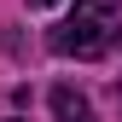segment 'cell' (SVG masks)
Wrapping results in <instances>:
<instances>
[{"mask_svg":"<svg viewBox=\"0 0 122 122\" xmlns=\"http://www.w3.org/2000/svg\"><path fill=\"white\" fill-rule=\"evenodd\" d=\"M116 29H122L116 0H76V12L52 29L47 41H52L58 58H99V52L116 41Z\"/></svg>","mask_w":122,"mask_h":122,"instance_id":"1","label":"cell"},{"mask_svg":"<svg viewBox=\"0 0 122 122\" xmlns=\"http://www.w3.org/2000/svg\"><path fill=\"white\" fill-rule=\"evenodd\" d=\"M52 116L58 122H93V105H87V93H76V87H52Z\"/></svg>","mask_w":122,"mask_h":122,"instance_id":"2","label":"cell"},{"mask_svg":"<svg viewBox=\"0 0 122 122\" xmlns=\"http://www.w3.org/2000/svg\"><path fill=\"white\" fill-rule=\"evenodd\" d=\"M111 99H116V111H122V76H116V87H111Z\"/></svg>","mask_w":122,"mask_h":122,"instance_id":"3","label":"cell"},{"mask_svg":"<svg viewBox=\"0 0 122 122\" xmlns=\"http://www.w3.org/2000/svg\"><path fill=\"white\" fill-rule=\"evenodd\" d=\"M29 6H52V0H29Z\"/></svg>","mask_w":122,"mask_h":122,"instance_id":"4","label":"cell"}]
</instances>
